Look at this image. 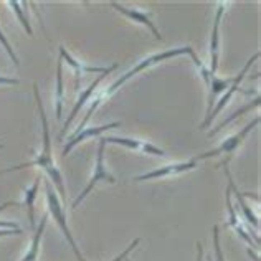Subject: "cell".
<instances>
[{
	"label": "cell",
	"instance_id": "1",
	"mask_svg": "<svg viewBox=\"0 0 261 261\" xmlns=\"http://www.w3.org/2000/svg\"><path fill=\"white\" fill-rule=\"evenodd\" d=\"M33 94H35V101H37V109H38V116H40V122H42V152H40L35 159L25 164H18V166L9 167L5 170H0V174H9V172H15V170H23L29 167H38L42 169L45 175L48 177V180H51L55 185V190L60 194V200L61 203L66 202V189H65V180L63 175H61V170L57 167L51 154V134H50V126H48V118L42 102V96H40V89L38 85L33 83Z\"/></svg>",
	"mask_w": 261,
	"mask_h": 261
},
{
	"label": "cell",
	"instance_id": "2",
	"mask_svg": "<svg viewBox=\"0 0 261 261\" xmlns=\"http://www.w3.org/2000/svg\"><path fill=\"white\" fill-rule=\"evenodd\" d=\"M184 55H189V57L194 60V63L197 66V70L200 71V76L202 80L205 81V85L208 83V80L212 78L210 76V73H208V68L205 66L200 60H198V57L195 55L194 51V48L192 46H178V48H169V50H164L161 53H154V55H150V57H146V58H142L141 61H137V65L130 68L129 71H126L119 80H116L114 83L109 86L108 89H105L101 94H102V98H109V96H113L118 89L122 86V85H126L129 80H133L134 76H137L139 73L142 71H146L149 70V68H152L155 65H159L162 63V61H167V60H172V58H177V57H184Z\"/></svg>",
	"mask_w": 261,
	"mask_h": 261
},
{
	"label": "cell",
	"instance_id": "3",
	"mask_svg": "<svg viewBox=\"0 0 261 261\" xmlns=\"http://www.w3.org/2000/svg\"><path fill=\"white\" fill-rule=\"evenodd\" d=\"M43 180V185H45V195H46V207H48V212H50L51 218L57 222L58 228L63 233V237L68 243H70L73 253L76 255L78 261H86L85 256L81 255V251L78 248V243L74 242V238L71 235V230L70 226H68V220H66V212H65V207L63 203H61L60 197H58V192L55 190V187L51 185V182L48 180V178H42Z\"/></svg>",
	"mask_w": 261,
	"mask_h": 261
},
{
	"label": "cell",
	"instance_id": "4",
	"mask_svg": "<svg viewBox=\"0 0 261 261\" xmlns=\"http://www.w3.org/2000/svg\"><path fill=\"white\" fill-rule=\"evenodd\" d=\"M259 124V116L258 118H255L253 121H250L248 124H246L245 127H242L238 130V133H235L233 136L230 137H225V139L218 144V146L215 149L212 150H207V152L203 154H198L197 157H194L195 161H202V159H210V157H215V155H226V161L222 162V166H228V161L231 159V155L235 154V150L242 146V144L245 142L246 137L250 136V133L253 129H255L256 126Z\"/></svg>",
	"mask_w": 261,
	"mask_h": 261
},
{
	"label": "cell",
	"instance_id": "5",
	"mask_svg": "<svg viewBox=\"0 0 261 261\" xmlns=\"http://www.w3.org/2000/svg\"><path fill=\"white\" fill-rule=\"evenodd\" d=\"M105 154H106V144L105 141L99 137V146H98V157H96V164H94V172L91 175V178H89V182L86 184V187L81 190V194L74 198L73 202V210L80 207V203L85 200V198L91 194L93 189L98 185L99 182H105V184H116V177L109 172V170L106 169V164H105Z\"/></svg>",
	"mask_w": 261,
	"mask_h": 261
},
{
	"label": "cell",
	"instance_id": "6",
	"mask_svg": "<svg viewBox=\"0 0 261 261\" xmlns=\"http://www.w3.org/2000/svg\"><path fill=\"white\" fill-rule=\"evenodd\" d=\"M258 58H259V51H256L255 55H253V57H250V58H248V61H246L245 66L242 68V71H240V73L237 74V76L231 80V85L228 86V89H226V91L223 93V96L218 99V102L215 105V108L212 109V113L207 116V118H205V121L200 124V129H207V127L212 124V121H214V119L217 118V116H218L220 113H222V109H223L226 105H228L230 99H231L233 96H235V93L238 91L240 85H242V81L245 80V74L250 71V68L253 66V63H255V61H256Z\"/></svg>",
	"mask_w": 261,
	"mask_h": 261
},
{
	"label": "cell",
	"instance_id": "7",
	"mask_svg": "<svg viewBox=\"0 0 261 261\" xmlns=\"http://www.w3.org/2000/svg\"><path fill=\"white\" fill-rule=\"evenodd\" d=\"M198 167V161L190 159L187 162H174V164H167V166H162L159 169H154L150 172H146L142 175L134 177V182H146V180H154V178H162V177H172L178 174H185L190 172V170H195Z\"/></svg>",
	"mask_w": 261,
	"mask_h": 261
},
{
	"label": "cell",
	"instance_id": "8",
	"mask_svg": "<svg viewBox=\"0 0 261 261\" xmlns=\"http://www.w3.org/2000/svg\"><path fill=\"white\" fill-rule=\"evenodd\" d=\"M101 139L105 141V144H114V146L126 147L129 150H139V152H142V154H150V155H155V157L166 155V152H164L161 147H157L147 141L133 139V137H121V136H101Z\"/></svg>",
	"mask_w": 261,
	"mask_h": 261
},
{
	"label": "cell",
	"instance_id": "9",
	"mask_svg": "<svg viewBox=\"0 0 261 261\" xmlns=\"http://www.w3.org/2000/svg\"><path fill=\"white\" fill-rule=\"evenodd\" d=\"M60 58L63 60V63H66L68 66L73 68V71H74V83H76V88H80L81 74H85V73H98V74L111 73V71L116 70V68H118V63H113L111 66H88V65L83 63V61H78L76 58H73L63 45L60 46Z\"/></svg>",
	"mask_w": 261,
	"mask_h": 261
},
{
	"label": "cell",
	"instance_id": "10",
	"mask_svg": "<svg viewBox=\"0 0 261 261\" xmlns=\"http://www.w3.org/2000/svg\"><path fill=\"white\" fill-rule=\"evenodd\" d=\"M109 7H113L116 12H119L121 15H124L126 18H129L130 22L146 27V29L154 35V38L157 40V42H162V40H164L162 35H161V32H159V29H157L155 23L152 22V20H150V13L137 10V9H127V7L121 5L118 2H109Z\"/></svg>",
	"mask_w": 261,
	"mask_h": 261
},
{
	"label": "cell",
	"instance_id": "11",
	"mask_svg": "<svg viewBox=\"0 0 261 261\" xmlns=\"http://www.w3.org/2000/svg\"><path fill=\"white\" fill-rule=\"evenodd\" d=\"M225 2L218 4V9L215 12V18H214V29H212V40H210V66H208V73L210 76H217V70H218V58H220V25H222V18L225 13Z\"/></svg>",
	"mask_w": 261,
	"mask_h": 261
},
{
	"label": "cell",
	"instance_id": "12",
	"mask_svg": "<svg viewBox=\"0 0 261 261\" xmlns=\"http://www.w3.org/2000/svg\"><path fill=\"white\" fill-rule=\"evenodd\" d=\"M116 127H121V122H109V124H102V126L85 127L83 130H80L78 134H74L68 139L66 146L63 149V155H68L74 147L80 146L81 142L91 139V137H101L102 133H106V130H109V129H116Z\"/></svg>",
	"mask_w": 261,
	"mask_h": 261
},
{
	"label": "cell",
	"instance_id": "13",
	"mask_svg": "<svg viewBox=\"0 0 261 261\" xmlns=\"http://www.w3.org/2000/svg\"><path fill=\"white\" fill-rule=\"evenodd\" d=\"M225 174H226V180H228V187H230V190L233 192V194H235L237 203H238L240 212H242L243 218L253 226V228H255V230L258 231V230H259V220H258V217H256L255 214H253V208H251L250 205L246 203V200H245V197L248 195V194H245V192H240V190L237 189V185H235V182H233V177H231V172H230L228 166H225Z\"/></svg>",
	"mask_w": 261,
	"mask_h": 261
},
{
	"label": "cell",
	"instance_id": "14",
	"mask_svg": "<svg viewBox=\"0 0 261 261\" xmlns=\"http://www.w3.org/2000/svg\"><path fill=\"white\" fill-rule=\"evenodd\" d=\"M109 73H102V74H99L98 78H96L91 85H89L83 93L80 94V98H78V101L74 102V106H73V109H71V113H70V116H68V119L65 121V124H63V127H61V133H60V139H63V136L68 133V127L71 126V122H73V119L76 118V116L80 114V111H81V108H83L88 101H91V96L94 94V91H96V88L99 86V83L102 81V78L105 76H108Z\"/></svg>",
	"mask_w": 261,
	"mask_h": 261
},
{
	"label": "cell",
	"instance_id": "15",
	"mask_svg": "<svg viewBox=\"0 0 261 261\" xmlns=\"http://www.w3.org/2000/svg\"><path fill=\"white\" fill-rule=\"evenodd\" d=\"M226 208H228V226H231L233 230L237 231V235L243 240V242H246L248 245H256L255 242H253V238H251V235L248 231H246V228L243 226V223H242V220H240V215H238V212H237V208H235V205H233V202H231V190H230V187H226Z\"/></svg>",
	"mask_w": 261,
	"mask_h": 261
},
{
	"label": "cell",
	"instance_id": "16",
	"mask_svg": "<svg viewBox=\"0 0 261 261\" xmlns=\"http://www.w3.org/2000/svg\"><path fill=\"white\" fill-rule=\"evenodd\" d=\"M46 225H48V214H45L40 220L38 226L33 231V237H32V243L27 250L25 255L20 258L18 261H37L38 255H40V246H42V238H43V233L46 230Z\"/></svg>",
	"mask_w": 261,
	"mask_h": 261
},
{
	"label": "cell",
	"instance_id": "17",
	"mask_svg": "<svg viewBox=\"0 0 261 261\" xmlns=\"http://www.w3.org/2000/svg\"><path fill=\"white\" fill-rule=\"evenodd\" d=\"M40 184H42V177L37 175L35 178H33V184L30 185V187L25 189L23 205L27 207V214H29L30 226H32L33 231H35V228H37V225H35V200H37V195H38V190H40Z\"/></svg>",
	"mask_w": 261,
	"mask_h": 261
},
{
	"label": "cell",
	"instance_id": "18",
	"mask_svg": "<svg viewBox=\"0 0 261 261\" xmlns=\"http://www.w3.org/2000/svg\"><path fill=\"white\" fill-rule=\"evenodd\" d=\"M231 80H220L217 76H212L210 78V81L207 83V88H208V101H207V113H205V118H207V116L212 113V109H214V105H217L218 94L228 89V86L231 85Z\"/></svg>",
	"mask_w": 261,
	"mask_h": 261
},
{
	"label": "cell",
	"instance_id": "19",
	"mask_svg": "<svg viewBox=\"0 0 261 261\" xmlns=\"http://www.w3.org/2000/svg\"><path fill=\"white\" fill-rule=\"evenodd\" d=\"M63 102H65L63 60L58 58V63H57V88H55V113H57V119L63 118Z\"/></svg>",
	"mask_w": 261,
	"mask_h": 261
},
{
	"label": "cell",
	"instance_id": "20",
	"mask_svg": "<svg viewBox=\"0 0 261 261\" xmlns=\"http://www.w3.org/2000/svg\"><path fill=\"white\" fill-rule=\"evenodd\" d=\"M9 5L12 7V10H13V13L17 15V18H18V22H20V25L23 27V30L29 33L30 37H33V29H32V23H30V18L27 17V13H25V4L23 2H9Z\"/></svg>",
	"mask_w": 261,
	"mask_h": 261
},
{
	"label": "cell",
	"instance_id": "21",
	"mask_svg": "<svg viewBox=\"0 0 261 261\" xmlns=\"http://www.w3.org/2000/svg\"><path fill=\"white\" fill-rule=\"evenodd\" d=\"M102 99H105V98H102V94H101V93H99L98 96H96V98H93V99H91V105H89V108H88V111H86V116H85V118H83V121H81L80 124H78V127H76V130H74V133H73V136H74V134H78L80 130H83V129L86 127V124H88V122H89V119H91L93 113L96 111V109L99 108V105H101V102H102Z\"/></svg>",
	"mask_w": 261,
	"mask_h": 261
},
{
	"label": "cell",
	"instance_id": "22",
	"mask_svg": "<svg viewBox=\"0 0 261 261\" xmlns=\"http://www.w3.org/2000/svg\"><path fill=\"white\" fill-rule=\"evenodd\" d=\"M258 106H259V98H256V99H255V102H250V105H246V106H243L242 109H240V111H237L235 114H233V116H231V118H228V119H225V121L222 122V124H218V126H217V127H215L214 130H210V136H214V134H217V133H218V130H220V129H222V127H223L225 124H230V122H231L233 119H237V118H238V116H240V114H243V113H248V111H250V109H253V108H258Z\"/></svg>",
	"mask_w": 261,
	"mask_h": 261
},
{
	"label": "cell",
	"instance_id": "23",
	"mask_svg": "<svg viewBox=\"0 0 261 261\" xmlns=\"http://www.w3.org/2000/svg\"><path fill=\"white\" fill-rule=\"evenodd\" d=\"M215 261H225L223 251H222V245H220V226H214V256Z\"/></svg>",
	"mask_w": 261,
	"mask_h": 261
},
{
	"label": "cell",
	"instance_id": "24",
	"mask_svg": "<svg viewBox=\"0 0 261 261\" xmlns=\"http://www.w3.org/2000/svg\"><path fill=\"white\" fill-rule=\"evenodd\" d=\"M0 45H2V46L5 48V51L9 53L10 60L13 61V65H15V66H20V60H18V57H17V53H15V50H13V46L10 45L9 40H7L5 33H4L2 30H0Z\"/></svg>",
	"mask_w": 261,
	"mask_h": 261
},
{
	"label": "cell",
	"instance_id": "25",
	"mask_svg": "<svg viewBox=\"0 0 261 261\" xmlns=\"http://www.w3.org/2000/svg\"><path fill=\"white\" fill-rule=\"evenodd\" d=\"M139 243H141V238H136L134 242H130V243H129V246H127L126 250H122V251H121V255H118V256H116V258H113L111 261H122V259H126V258H127V255H129V253L133 251V250L136 248V246L139 245Z\"/></svg>",
	"mask_w": 261,
	"mask_h": 261
},
{
	"label": "cell",
	"instance_id": "26",
	"mask_svg": "<svg viewBox=\"0 0 261 261\" xmlns=\"http://www.w3.org/2000/svg\"><path fill=\"white\" fill-rule=\"evenodd\" d=\"M20 83L17 78H9V76H0V86H15Z\"/></svg>",
	"mask_w": 261,
	"mask_h": 261
},
{
	"label": "cell",
	"instance_id": "27",
	"mask_svg": "<svg viewBox=\"0 0 261 261\" xmlns=\"http://www.w3.org/2000/svg\"><path fill=\"white\" fill-rule=\"evenodd\" d=\"M197 261H203V245L200 242L197 243Z\"/></svg>",
	"mask_w": 261,
	"mask_h": 261
},
{
	"label": "cell",
	"instance_id": "28",
	"mask_svg": "<svg viewBox=\"0 0 261 261\" xmlns=\"http://www.w3.org/2000/svg\"><path fill=\"white\" fill-rule=\"evenodd\" d=\"M7 207H17V203L15 202H5V203L0 205V212H4Z\"/></svg>",
	"mask_w": 261,
	"mask_h": 261
},
{
	"label": "cell",
	"instance_id": "29",
	"mask_svg": "<svg viewBox=\"0 0 261 261\" xmlns=\"http://www.w3.org/2000/svg\"><path fill=\"white\" fill-rule=\"evenodd\" d=\"M207 261H214V258H212V256H207Z\"/></svg>",
	"mask_w": 261,
	"mask_h": 261
},
{
	"label": "cell",
	"instance_id": "30",
	"mask_svg": "<svg viewBox=\"0 0 261 261\" xmlns=\"http://www.w3.org/2000/svg\"><path fill=\"white\" fill-rule=\"evenodd\" d=\"M126 261H129V259H126Z\"/></svg>",
	"mask_w": 261,
	"mask_h": 261
}]
</instances>
